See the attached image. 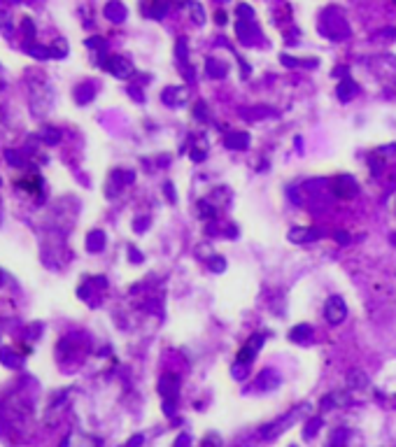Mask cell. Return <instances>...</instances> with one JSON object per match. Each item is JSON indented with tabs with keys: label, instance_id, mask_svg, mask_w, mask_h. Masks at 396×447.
Masks as SVG:
<instances>
[{
	"label": "cell",
	"instance_id": "6da1fadb",
	"mask_svg": "<svg viewBox=\"0 0 396 447\" xmlns=\"http://www.w3.org/2000/svg\"><path fill=\"white\" fill-rule=\"evenodd\" d=\"M324 317L329 324H341L347 317V303L341 296H331L324 305Z\"/></svg>",
	"mask_w": 396,
	"mask_h": 447
},
{
	"label": "cell",
	"instance_id": "7a4b0ae2",
	"mask_svg": "<svg viewBox=\"0 0 396 447\" xmlns=\"http://www.w3.org/2000/svg\"><path fill=\"white\" fill-rule=\"evenodd\" d=\"M264 342H266L264 333H254V336L238 349V361L240 363H247V366H249V363L254 361V357H256V352L264 347Z\"/></svg>",
	"mask_w": 396,
	"mask_h": 447
},
{
	"label": "cell",
	"instance_id": "3957f363",
	"mask_svg": "<svg viewBox=\"0 0 396 447\" xmlns=\"http://www.w3.org/2000/svg\"><path fill=\"white\" fill-rule=\"evenodd\" d=\"M357 191H359V186H357V180L352 175H341V177H335L333 180V193L338 198H343V201L354 198Z\"/></svg>",
	"mask_w": 396,
	"mask_h": 447
},
{
	"label": "cell",
	"instance_id": "277c9868",
	"mask_svg": "<svg viewBox=\"0 0 396 447\" xmlns=\"http://www.w3.org/2000/svg\"><path fill=\"white\" fill-rule=\"evenodd\" d=\"M299 412H301V407H294V410H291L287 417H282V419H278V422H273V424H268V426H264V429H261V438H266V440H273L275 436H280V433L285 431V429L289 426V424L294 422L296 417H299Z\"/></svg>",
	"mask_w": 396,
	"mask_h": 447
},
{
	"label": "cell",
	"instance_id": "5b68a950",
	"mask_svg": "<svg viewBox=\"0 0 396 447\" xmlns=\"http://www.w3.org/2000/svg\"><path fill=\"white\" fill-rule=\"evenodd\" d=\"M289 242H294V245H310V242H315L317 238H322V231L320 228H291L289 231Z\"/></svg>",
	"mask_w": 396,
	"mask_h": 447
},
{
	"label": "cell",
	"instance_id": "8992f818",
	"mask_svg": "<svg viewBox=\"0 0 396 447\" xmlns=\"http://www.w3.org/2000/svg\"><path fill=\"white\" fill-rule=\"evenodd\" d=\"M224 145H226V149H233V151L247 149L249 133L247 131H229L226 133V138H224Z\"/></svg>",
	"mask_w": 396,
	"mask_h": 447
},
{
	"label": "cell",
	"instance_id": "52a82bcc",
	"mask_svg": "<svg viewBox=\"0 0 396 447\" xmlns=\"http://www.w3.org/2000/svg\"><path fill=\"white\" fill-rule=\"evenodd\" d=\"M350 403V394L347 392H331L329 396L322 398V410H333V407H343Z\"/></svg>",
	"mask_w": 396,
	"mask_h": 447
},
{
	"label": "cell",
	"instance_id": "ba28073f",
	"mask_svg": "<svg viewBox=\"0 0 396 447\" xmlns=\"http://www.w3.org/2000/svg\"><path fill=\"white\" fill-rule=\"evenodd\" d=\"M280 384V375L273 371V368H266V371H261L259 380H256V387H261L264 392H270V389H275Z\"/></svg>",
	"mask_w": 396,
	"mask_h": 447
},
{
	"label": "cell",
	"instance_id": "9c48e42d",
	"mask_svg": "<svg viewBox=\"0 0 396 447\" xmlns=\"http://www.w3.org/2000/svg\"><path fill=\"white\" fill-rule=\"evenodd\" d=\"M187 101V91L184 89H166L163 91V103L166 105H184Z\"/></svg>",
	"mask_w": 396,
	"mask_h": 447
},
{
	"label": "cell",
	"instance_id": "30bf717a",
	"mask_svg": "<svg viewBox=\"0 0 396 447\" xmlns=\"http://www.w3.org/2000/svg\"><path fill=\"white\" fill-rule=\"evenodd\" d=\"M310 336H312V326L310 324H299L289 331V340L291 342H308Z\"/></svg>",
	"mask_w": 396,
	"mask_h": 447
},
{
	"label": "cell",
	"instance_id": "8fae6325",
	"mask_svg": "<svg viewBox=\"0 0 396 447\" xmlns=\"http://www.w3.org/2000/svg\"><path fill=\"white\" fill-rule=\"evenodd\" d=\"M177 389H180V380L177 375H166L161 380V392L163 396H170L175 401V396H177Z\"/></svg>",
	"mask_w": 396,
	"mask_h": 447
},
{
	"label": "cell",
	"instance_id": "7c38bea8",
	"mask_svg": "<svg viewBox=\"0 0 396 447\" xmlns=\"http://www.w3.org/2000/svg\"><path fill=\"white\" fill-rule=\"evenodd\" d=\"M198 217L205 221H212L214 217H217V207L212 205V201H198Z\"/></svg>",
	"mask_w": 396,
	"mask_h": 447
},
{
	"label": "cell",
	"instance_id": "4fadbf2b",
	"mask_svg": "<svg viewBox=\"0 0 396 447\" xmlns=\"http://www.w3.org/2000/svg\"><path fill=\"white\" fill-rule=\"evenodd\" d=\"M347 387H350V389H364V387H368V377H366L361 371H352L350 375H347Z\"/></svg>",
	"mask_w": 396,
	"mask_h": 447
},
{
	"label": "cell",
	"instance_id": "5bb4252c",
	"mask_svg": "<svg viewBox=\"0 0 396 447\" xmlns=\"http://www.w3.org/2000/svg\"><path fill=\"white\" fill-rule=\"evenodd\" d=\"M335 93H338V98H341V101H350L352 95L357 93V84H354V82H350V80H345L341 86H338V91H335Z\"/></svg>",
	"mask_w": 396,
	"mask_h": 447
},
{
	"label": "cell",
	"instance_id": "9a60e30c",
	"mask_svg": "<svg viewBox=\"0 0 396 447\" xmlns=\"http://www.w3.org/2000/svg\"><path fill=\"white\" fill-rule=\"evenodd\" d=\"M208 268H210L212 273H224V270H226V259H224V257H217V254H214V257L208 259Z\"/></svg>",
	"mask_w": 396,
	"mask_h": 447
},
{
	"label": "cell",
	"instance_id": "2e32d148",
	"mask_svg": "<svg viewBox=\"0 0 396 447\" xmlns=\"http://www.w3.org/2000/svg\"><path fill=\"white\" fill-rule=\"evenodd\" d=\"M320 426H322V417H312L308 424H305V431H303V436L308 438V440H310V438H315V433L320 431Z\"/></svg>",
	"mask_w": 396,
	"mask_h": 447
},
{
	"label": "cell",
	"instance_id": "e0dca14e",
	"mask_svg": "<svg viewBox=\"0 0 396 447\" xmlns=\"http://www.w3.org/2000/svg\"><path fill=\"white\" fill-rule=\"evenodd\" d=\"M208 72L212 77H224V75H226V68H224L222 63H217V61H210V63H208Z\"/></svg>",
	"mask_w": 396,
	"mask_h": 447
},
{
	"label": "cell",
	"instance_id": "ac0fdd59",
	"mask_svg": "<svg viewBox=\"0 0 396 447\" xmlns=\"http://www.w3.org/2000/svg\"><path fill=\"white\" fill-rule=\"evenodd\" d=\"M368 166H371L373 175H380V172H382V159H380V154H378V151L371 156V159H368Z\"/></svg>",
	"mask_w": 396,
	"mask_h": 447
},
{
	"label": "cell",
	"instance_id": "d6986e66",
	"mask_svg": "<svg viewBox=\"0 0 396 447\" xmlns=\"http://www.w3.org/2000/svg\"><path fill=\"white\" fill-rule=\"evenodd\" d=\"M193 116H196L198 121H205V119H208V107H205L203 101H198L196 105H193Z\"/></svg>",
	"mask_w": 396,
	"mask_h": 447
},
{
	"label": "cell",
	"instance_id": "ffe728a7",
	"mask_svg": "<svg viewBox=\"0 0 396 447\" xmlns=\"http://www.w3.org/2000/svg\"><path fill=\"white\" fill-rule=\"evenodd\" d=\"M333 240L338 242L341 247H347V245H352V236L347 231H335L333 233Z\"/></svg>",
	"mask_w": 396,
	"mask_h": 447
},
{
	"label": "cell",
	"instance_id": "44dd1931",
	"mask_svg": "<svg viewBox=\"0 0 396 447\" xmlns=\"http://www.w3.org/2000/svg\"><path fill=\"white\" fill-rule=\"evenodd\" d=\"M191 161L193 163H201V161H205V159H208V149H201V147H198V149H191Z\"/></svg>",
	"mask_w": 396,
	"mask_h": 447
},
{
	"label": "cell",
	"instance_id": "7402d4cb",
	"mask_svg": "<svg viewBox=\"0 0 396 447\" xmlns=\"http://www.w3.org/2000/svg\"><path fill=\"white\" fill-rule=\"evenodd\" d=\"M191 12H193V21H196V24H201V21H203V10H201V5L191 3Z\"/></svg>",
	"mask_w": 396,
	"mask_h": 447
},
{
	"label": "cell",
	"instance_id": "603a6c76",
	"mask_svg": "<svg viewBox=\"0 0 396 447\" xmlns=\"http://www.w3.org/2000/svg\"><path fill=\"white\" fill-rule=\"evenodd\" d=\"M189 445H191V438H189L187 433H182V436L175 440V447H189Z\"/></svg>",
	"mask_w": 396,
	"mask_h": 447
},
{
	"label": "cell",
	"instance_id": "cb8c5ba5",
	"mask_svg": "<svg viewBox=\"0 0 396 447\" xmlns=\"http://www.w3.org/2000/svg\"><path fill=\"white\" fill-rule=\"evenodd\" d=\"M163 191H166V196L170 198V201H173V203L177 201V193H175V186L170 184V182H168V184H166V189H163Z\"/></svg>",
	"mask_w": 396,
	"mask_h": 447
},
{
	"label": "cell",
	"instance_id": "d4e9b609",
	"mask_svg": "<svg viewBox=\"0 0 396 447\" xmlns=\"http://www.w3.org/2000/svg\"><path fill=\"white\" fill-rule=\"evenodd\" d=\"M378 154H380V156H391V154H396V145L382 147V149H378Z\"/></svg>",
	"mask_w": 396,
	"mask_h": 447
},
{
	"label": "cell",
	"instance_id": "484cf974",
	"mask_svg": "<svg viewBox=\"0 0 396 447\" xmlns=\"http://www.w3.org/2000/svg\"><path fill=\"white\" fill-rule=\"evenodd\" d=\"M391 242H394V245H396V236H391Z\"/></svg>",
	"mask_w": 396,
	"mask_h": 447
}]
</instances>
